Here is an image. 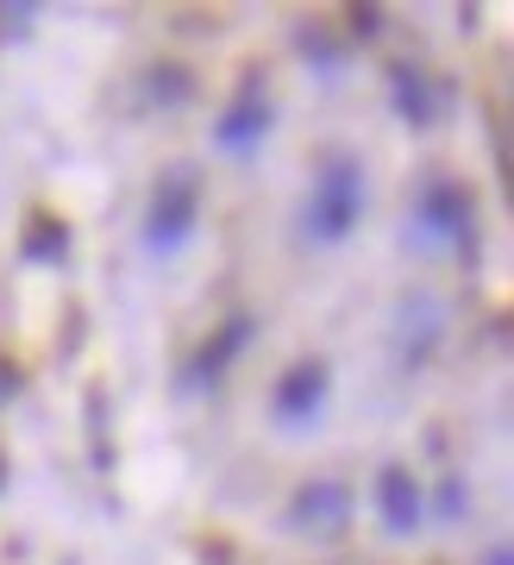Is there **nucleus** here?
I'll return each instance as SVG.
<instances>
[{
    "label": "nucleus",
    "mask_w": 514,
    "mask_h": 565,
    "mask_svg": "<svg viewBox=\"0 0 514 565\" xmlns=\"http://www.w3.org/2000/svg\"><path fill=\"white\" fill-rule=\"evenodd\" d=\"M189 207H195V202H189V189L163 195V202H158V221H151V239H158V245H176V233L189 226Z\"/></svg>",
    "instance_id": "obj_1"
},
{
    "label": "nucleus",
    "mask_w": 514,
    "mask_h": 565,
    "mask_svg": "<svg viewBox=\"0 0 514 565\" xmlns=\"http://www.w3.org/2000/svg\"><path fill=\"white\" fill-rule=\"evenodd\" d=\"M308 390H314V371H301L296 384H289V396H282V408H289V415H301V408H308Z\"/></svg>",
    "instance_id": "obj_3"
},
{
    "label": "nucleus",
    "mask_w": 514,
    "mask_h": 565,
    "mask_svg": "<svg viewBox=\"0 0 514 565\" xmlns=\"http://www.w3.org/2000/svg\"><path fill=\"white\" fill-rule=\"evenodd\" d=\"M383 503H389V515H396L401 527L415 522V503H408V484H401V478H389V497H383Z\"/></svg>",
    "instance_id": "obj_2"
}]
</instances>
